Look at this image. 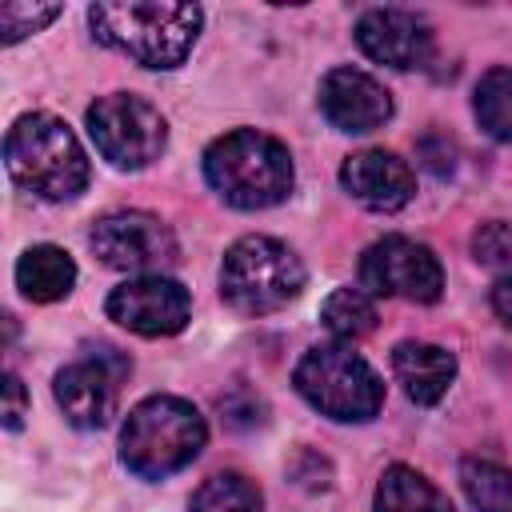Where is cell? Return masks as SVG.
<instances>
[{
  "mask_svg": "<svg viewBox=\"0 0 512 512\" xmlns=\"http://www.w3.org/2000/svg\"><path fill=\"white\" fill-rule=\"evenodd\" d=\"M60 16V4H28V0H8L0 8V32H4V44H16L32 32H40L48 20Z\"/></svg>",
  "mask_w": 512,
  "mask_h": 512,
  "instance_id": "obj_22",
  "label": "cell"
},
{
  "mask_svg": "<svg viewBox=\"0 0 512 512\" xmlns=\"http://www.w3.org/2000/svg\"><path fill=\"white\" fill-rule=\"evenodd\" d=\"M204 180L212 192L232 208H272L288 200L296 184V168L288 148L256 128H236L208 144L204 152Z\"/></svg>",
  "mask_w": 512,
  "mask_h": 512,
  "instance_id": "obj_2",
  "label": "cell"
},
{
  "mask_svg": "<svg viewBox=\"0 0 512 512\" xmlns=\"http://www.w3.org/2000/svg\"><path fill=\"white\" fill-rule=\"evenodd\" d=\"M460 484L476 512H512V472L504 464L468 456L460 464Z\"/></svg>",
  "mask_w": 512,
  "mask_h": 512,
  "instance_id": "obj_18",
  "label": "cell"
},
{
  "mask_svg": "<svg viewBox=\"0 0 512 512\" xmlns=\"http://www.w3.org/2000/svg\"><path fill=\"white\" fill-rule=\"evenodd\" d=\"M356 44L368 60L388 64L396 72L424 68L432 56V28L424 16L404 8H372L356 20Z\"/></svg>",
  "mask_w": 512,
  "mask_h": 512,
  "instance_id": "obj_12",
  "label": "cell"
},
{
  "mask_svg": "<svg viewBox=\"0 0 512 512\" xmlns=\"http://www.w3.org/2000/svg\"><path fill=\"white\" fill-rule=\"evenodd\" d=\"M472 256L480 264H512V224L504 220H488L472 232Z\"/></svg>",
  "mask_w": 512,
  "mask_h": 512,
  "instance_id": "obj_23",
  "label": "cell"
},
{
  "mask_svg": "<svg viewBox=\"0 0 512 512\" xmlns=\"http://www.w3.org/2000/svg\"><path fill=\"white\" fill-rule=\"evenodd\" d=\"M88 136L96 144V152L116 164V168H144L152 164L164 144H168V124L164 116L132 96V92H112V96H100L92 108H88Z\"/></svg>",
  "mask_w": 512,
  "mask_h": 512,
  "instance_id": "obj_7",
  "label": "cell"
},
{
  "mask_svg": "<svg viewBox=\"0 0 512 512\" xmlns=\"http://www.w3.org/2000/svg\"><path fill=\"white\" fill-rule=\"evenodd\" d=\"M340 184L352 200H360L372 212H396L416 192L412 168L396 152H384V148H364L348 156L340 168Z\"/></svg>",
  "mask_w": 512,
  "mask_h": 512,
  "instance_id": "obj_14",
  "label": "cell"
},
{
  "mask_svg": "<svg viewBox=\"0 0 512 512\" xmlns=\"http://www.w3.org/2000/svg\"><path fill=\"white\" fill-rule=\"evenodd\" d=\"M476 120L492 140L512 144V68H492L476 84Z\"/></svg>",
  "mask_w": 512,
  "mask_h": 512,
  "instance_id": "obj_20",
  "label": "cell"
},
{
  "mask_svg": "<svg viewBox=\"0 0 512 512\" xmlns=\"http://www.w3.org/2000/svg\"><path fill=\"white\" fill-rule=\"evenodd\" d=\"M320 112L340 132H376L392 116V96L360 68H332L320 80Z\"/></svg>",
  "mask_w": 512,
  "mask_h": 512,
  "instance_id": "obj_13",
  "label": "cell"
},
{
  "mask_svg": "<svg viewBox=\"0 0 512 512\" xmlns=\"http://www.w3.org/2000/svg\"><path fill=\"white\" fill-rule=\"evenodd\" d=\"M208 440L204 416L180 396L140 400L120 428V460L140 480H164L192 464Z\"/></svg>",
  "mask_w": 512,
  "mask_h": 512,
  "instance_id": "obj_4",
  "label": "cell"
},
{
  "mask_svg": "<svg viewBox=\"0 0 512 512\" xmlns=\"http://www.w3.org/2000/svg\"><path fill=\"white\" fill-rule=\"evenodd\" d=\"M204 12L196 4H160V0H128V4H92L88 24L92 36L140 68H180L200 36Z\"/></svg>",
  "mask_w": 512,
  "mask_h": 512,
  "instance_id": "obj_1",
  "label": "cell"
},
{
  "mask_svg": "<svg viewBox=\"0 0 512 512\" xmlns=\"http://www.w3.org/2000/svg\"><path fill=\"white\" fill-rule=\"evenodd\" d=\"M92 252L116 272L156 276L176 260L172 228L152 212H108L92 224Z\"/></svg>",
  "mask_w": 512,
  "mask_h": 512,
  "instance_id": "obj_10",
  "label": "cell"
},
{
  "mask_svg": "<svg viewBox=\"0 0 512 512\" xmlns=\"http://www.w3.org/2000/svg\"><path fill=\"white\" fill-rule=\"evenodd\" d=\"M304 292L300 256L272 236H244L224 252L220 296L244 316H268Z\"/></svg>",
  "mask_w": 512,
  "mask_h": 512,
  "instance_id": "obj_5",
  "label": "cell"
},
{
  "mask_svg": "<svg viewBox=\"0 0 512 512\" xmlns=\"http://www.w3.org/2000/svg\"><path fill=\"white\" fill-rule=\"evenodd\" d=\"M296 392L328 420H372L384 404V384L352 344H316L292 372Z\"/></svg>",
  "mask_w": 512,
  "mask_h": 512,
  "instance_id": "obj_6",
  "label": "cell"
},
{
  "mask_svg": "<svg viewBox=\"0 0 512 512\" xmlns=\"http://www.w3.org/2000/svg\"><path fill=\"white\" fill-rule=\"evenodd\" d=\"M72 284H76V260L56 244H32L16 260V288L36 304L64 300Z\"/></svg>",
  "mask_w": 512,
  "mask_h": 512,
  "instance_id": "obj_16",
  "label": "cell"
},
{
  "mask_svg": "<svg viewBox=\"0 0 512 512\" xmlns=\"http://www.w3.org/2000/svg\"><path fill=\"white\" fill-rule=\"evenodd\" d=\"M360 288L368 296H404L416 304H432L444 292V268L428 244L384 236L360 256Z\"/></svg>",
  "mask_w": 512,
  "mask_h": 512,
  "instance_id": "obj_9",
  "label": "cell"
},
{
  "mask_svg": "<svg viewBox=\"0 0 512 512\" xmlns=\"http://www.w3.org/2000/svg\"><path fill=\"white\" fill-rule=\"evenodd\" d=\"M372 512H452V504L428 476L408 464H392L376 484Z\"/></svg>",
  "mask_w": 512,
  "mask_h": 512,
  "instance_id": "obj_17",
  "label": "cell"
},
{
  "mask_svg": "<svg viewBox=\"0 0 512 512\" xmlns=\"http://www.w3.org/2000/svg\"><path fill=\"white\" fill-rule=\"evenodd\" d=\"M188 512H264V500L260 488L240 472H220L196 488Z\"/></svg>",
  "mask_w": 512,
  "mask_h": 512,
  "instance_id": "obj_21",
  "label": "cell"
},
{
  "mask_svg": "<svg viewBox=\"0 0 512 512\" xmlns=\"http://www.w3.org/2000/svg\"><path fill=\"white\" fill-rule=\"evenodd\" d=\"M128 368H132L128 356L108 344H96V348H88V356L60 368L52 392H56L64 420L72 428H104L120 404V384H124Z\"/></svg>",
  "mask_w": 512,
  "mask_h": 512,
  "instance_id": "obj_8",
  "label": "cell"
},
{
  "mask_svg": "<svg viewBox=\"0 0 512 512\" xmlns=\"http://www.w3.org/2000/svg\"><path fill=\"white\" fill-rule=\"evenodd\" d=\"M4 164L8 176L40 200H72L88 184V156L76 132L48 112H28L8 128Z\"/></svg>",
  "mask_w": 512,
  "mask_h": 512,
  "instance_id": "obj_3",
  "label": "cell"
},
{
  "mask_svg": "<svg viewBox=\"0 0 512 512\" xmlns=\"http://www.w3.org/2000/svg\"><path fill=\"white\" fill-rule=\"evenodd\" d=\"M108 316L136 332V336H176L188 316H192V300L188 288L172 276H132L120 288L108 292Z\"/></svg>",
  "mask_w": 512,
  "mask_h": 512,
  "instance_id": "obj_11",
  "label": "cell"
},
{
  "mask_svg": "<svg viewBox=\"0 0 512 512\" xmlns=\"http://www.w3.org/2000/svg\"><path fill=\"white\" fill-rule=\"evenodd\" d=\"M320 320L336 340L352 344V340H360V336H368L376 328V304H372V296L364 288H336L324 300Z\"/></svg>",
  "mask_w": 512,
  "mask_h": 512,
  "instance_id": "obj_19",
  "label": "cell"
},
{
  "mask_svg": "<svg viewBox=\"0 0 512 512\" xmlns=\"http://www.w3.org/2000/svg\"><path fill=\"white\" fill-rule=\"evenodd\" d=\"M492 312L512 328V276H500L492 284Z\"/></svg>",
  "mask_w": 512,
  "mask_h": 512,
  "instance_id": "obj_25",
  "label": "cell"
},
{
  "mask_svg": "<svg viewBox=\"0 0 512 512\" xmlns=\"http://www.w3.org/2000/svg\"><path fill=\"white\" fill-rule=\"evenodd\" d=\"M392 372L404 384L412 404H436V400H444V392L456 380V356L440 344L404 340L392 352Z\"/></svg>",
  "mask_w": 512,
  "mask_h": 512,
  "instance_id": "obj_15",
  "label": "cell"
},
{
  "mask_svg": "<svg viewBox=\"0 0 512 512\" xmlns=\"http://www.w3.org/2000/svg\"><path fill=\"white\" fill-rule=\"evenodd\" d=\"M0 416H4V428L8 432H16L24 424V416H28V392H24V384H20L16 372L4 376V408H0Z\"/></svg>",
  "mask_w": 512,
  "mask_h": 512,
  "instance_id": "obj_24",
  "label": "cell"
}]
</instances>
